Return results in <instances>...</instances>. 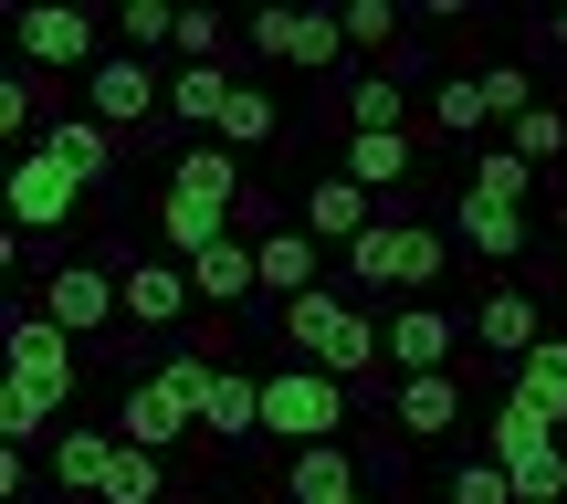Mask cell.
<instances>
[{"instance_id":"40","label":"cell","mask_w":567,"mask_h":504,"mask_svg":"<svg viewBox=\"0 0 567 504\" xmlns=\"http://www.w3.org/2000/svg\"><path fill=\"white\" fill-rule=\"evenodd\" d=\"M295 32H305V11H252V21H243V42H252L264 63H295Z\"/></svg>"},{"instance_id":"33","label":"cell","mask_w":567,"mask_h":504,"mask_svg":"<svg viewBox=\"0 0 567 504\" xmlns=\"http://www.w3.org/2000/svg\"><path fill=\"white\" fill-rule=\"evenodd\" d=\"M53 410H63V400H42V389H21V379H0V442H11V452H32V442H53Z\"/></svg>"},{"instance_id":"36","label":"cell","mask_w":567,"mask_h":504,"mask_svg":"<svg viewBox=\"0 0 567 504\" xmlns=\"http://www.w3.org/2000/svg\"><path fill=\"white\" fill-rule=\"evenodd\" d=\"M105 504H168V463L126 442V452H116V473H105Z\"/></svg>"},{"instance_id":"17","label":"cell","mask_w":567,"mask_h":504,"mask_svg":"<svg viewBox=\"0 0 567 504\" xmlns=\"http://www.w3.org/2000/svg\"><path fill=\"white\" fill-rule=\"evenodd\" d=\"M189 295L200 305H252L264 295V253L231 232V243H210V253H189Z\"/></svg>"},{"instance_id":"24","label":"cell","mask_w":567,"mask_h":504,"mask_svg":"<svg viewBox=\"0 0 567 504\" xmlns=\"http://www.w3.org/2000/svg\"><path fill=\"white\" fill-rule=\"evenodd\" d=\"M284 494L295 504H358V463H347V442H316L284 463Z\"/></svg>"},{"instance_id":"14","label":"cell","mask_w":567,"mask_h":504,"mask_svg":"<svg viewBox=\"0 0 567 504\" xmlns=\"http://www.w3.org/2000/svg\"><path fill=\"white\" fill-rule=\"evenodd\" d=\"M347 137H410V74L400 63H368L347 84Z\"/></svg>"},{"instance_id":"26","label":"cell","mask_w":567,"mask_h":504,"mask_svg":"<svg viewBox=\"0 0 567 504\" xmlns=\"http://www.w3.org/2000/svg\"><path fill=\"white\" fill-rule=\"evenodd\" d=\"M42 158H63L84 189H95L105 168H116V126H95V116H53V126H42Z\"/></svg>"},{"instance_id":"34","label":"cell","mask_w":567,"mask_h":504,"mask_svg":"<svg viewBox=\"0 0 567 504\" xmlns=\"http://www.w3.org/2000/svg\"><path fill=\"white\" fill-rule=\"evenodd\" d=\"M442 504H515V473L494 463V452H463V463L442 473Z\"/></svg>"},{"instance_id":"9","label":"cell","mask_w":567,"mask_h":504,"mask_svg":"<svg viewBox=\"0 0 567 504\" xmlns=\"http://www.w3.org/2000/svg\"><path fill=\"white\" fill-rule=\"evenodd\" d=\"M11 379L42 389V400H74V337H63L42 305H21V316H11Z\"/></svg>"},{"instance_id":"23","label":"cell","mask_w":567,"mask_h":504,"mask_svg":"<svg viewBox=\"0 0 567 504\" xmlns=\"http://www.w3.org/2000/svg\"><path fill=\"white\" fill-rule=\"evenodd\" d=\"M158 243L189 263V253L231 243V210H221V200H189V189H158Z\"/></svg>"},{"instance_id":"4","label":"cell","mask_w":567,"mask_h":504,"mask_svg":"<svg viewBox=\"0 0 567 504\" xmlns=\"http://www.w3.org/2000/svg\"><path fill=\"white\" fill-rule=\"evenodd\" d=\"M264 431L274 442H295V452H316V442H337L347 431V379H326V368H274L264 379Z\"/></svg>"},{"instance_id":"38","label":"cell","mask_w":567,"mask_h":504,"mask_svg":"<svg viewBox=\"0 0 567 504\" xmlns=\"http://www.w3.org/2000/svg\"><path fill=\"white\" fill-rule=\"evenodd\" d=\"M484 74V105H494V126H515L536 105V63H473Z\"/></svg>"},{"instance_id":"42","label":"cell","mask_w":567,"mask_h":504,"mask_svg":"<svg viewBox=\"0 0 567 504\" xmlns=\"http://www.w3.org/2000/svg\"><path fill=\"white\" fill-rule=\"evenodd\" d=\"M221 11H179V63H221Z\"/></svg>"},{"instance_id":"30","label":"cell","mask_w":567,"mask_h":504,"mask_svg":"<svg viewBox=\"0 0 567 504\" xmlns=\"http://www.w3.org/2000/svg\"><path fill=\"white\" fill-rule=\"evenodd\" d=\"M463 189H473V200H494V210H526V200H536V168L515 158V147H484Z\"/></svg>"},{"instance_id":"32","label":"cell","mask_w":567,"mask_h":504,"mask_svg":"<svg viewBox=\"0 0 567 504\" xmlns=\"http://www.w3.org/2000/svg\"><path fill=\"white\" fill-rule=\"evenodd\" d=\"M505 147H515L526 168H557V158H567V105H547V95H536L526 116L505 126Z\"/></svg>"},{"instance_id":"15","label":"cell","mask_w":567,"mask_h":504,"mask_svg":"<svg viewBox=\"0 0 567 504\" xmlns=\"http://www.w3.org/2000/svg\"><path fill=\"white\" fill-rule=\"evenodd\" d=\"M473 337H484L494 358H515V368H526L536 347H547V326H536V295H526V284H494V295L473 305Z\"/></svg>"},{"instance_id":"18","label":"cell","mask_w":567,"mask_h":504,"mask_svg":"<svg viewBox=\"0 0 567 504\" xmlns=\"http://www.w3.org/2000/svg\"><path fill=\"white\" fill-rule=\"evenodd\" d=\"M116 452H126L116 431H84V421H63L42 463H53V484H63V494H95V504H105V473H116Z\"/></svg>"},{"instance_id":"22","label":"cell","mask_w":567,"mask_h":504,"mask_svg":"<svg viewBox=\"0 0 567 504\" xmlns=\"http://www.w3.org/2000/svg\"><path fill=\"white\" fill-rule=\"evenodd\" d=\"M200 431H210V442H221V452H243L252 431H264V379H252V368H221V389H210Z\"/></svg>"},{"instance_id":"37","label":"cell","mask_w":567,"mask_h":504,"mask_svg":"<svg viewBox=\"0 0 567 504\" xmlns=\"http://www.w3.org/2000/svg\"><path fill=\"white\" fill-rule=\"evenodd\" d=\"M515 389H526L547 421H567V337H547V347H536V358L515 368Z\"/></svg>"},{"instance_id":"13","label":"cell","mask_w":567,"mask_h":504,"mask_svg":"<svg viewBox=\"0 0 567 504\" xmlns=\"http://www.w3.org/2000/svg\"><path fill=\"white\" fill-rule=\"evenodd\" d=\"M379 189H358L347 179V168H316V179H305V232H316V243H368V232H379Z\"/></svg>"},{"instance_id":"16","label":"cell","mask_w":567,"mask_h":504,"mask_svg":"<svg viewBox=\"0 0 567 504\" xmlns=\"http://www.w3.org/2000/svg\"><path fill=\"white\" fill-rule=\"evenodd\" d=\"M389 431H410V442H452L463 431V379H400V400H389Z\"/></svg>"},{"instance_id":"28","label":"cell","mask_w":567,"mask_h":504,"mask_svg":"<svg viewBox=\"0 0 567 504\" xmlns=\"http://www.w3.org/2000/svg\"><path fill=\"white\" fill-rule=\"evenodd\" d=\"M358 42H347V11H305V32H295V74H347L358 84Z\"/></svg>"},{"instance_id":"43","label":"cell","mask_w":567,"mask_h":504,"mask_svg":"<svg viewBox=\"0 0 567 504\" xmlns=\"http://www.w3.org/2000/svg\"><path fill=\"white\" fill-rule=\"evenodd\" d=\"M526 42H536V53H567V11H547V21H536Z\"/></svg>"},{"instance_id":"5","label":"cell","mask_w":567,"mask_h":504,"mask_svg":"<svg viewBox=\"0 0 567 504\" xmlns=\"http://www.w3.org/2000/svg\"><path fill=\"white\" fill-rule=\"evenodd\" d=\"M379 337H389V368H400V379H442L452 347L473 337V316H452V305L410 295V305H389V316H379Z\"/></svg>"},{"instance_id":"10","label":"cell","mask_w":567,"mask_h":504,"mask_svg":"<svg viewBox=\"0 0 567 504\" xmlns=\"http://www.w3.org/2000/svg\"><path fill=\"white\" fill-rule=\"evenodd\" d=\"M21 63H63V74H95L105 63V21L95 11H21Z\"/></svg>"},{"instance_id":"27","label":"cell","mask_w":567,"mask_h":504,"mask_svg":"<svg viewBox=\"0 0 567 504\" xmlns=\"http://www.w3.org/2000/svg\"><path fill=\"white\" fill-rule=\"evenodd\" d=\"M431 126H442L452 147H473V137L494 126V105H484V74H473V63H463V74H431Z\"/></svg>"},{"instance_id":"31","label":"cell","mask_w":567,"mask_h":504,"mask_svg":"<svg viewBox=\"0 0 567 504\" xmlns=\"http://www.w3.org/2000/svg\"><path fill=\"white\" fill-rule=\"evenodd\" d=\"M337 158H347V179H358V189H400L410 168H421V158H410V137H347Z\"/></svg>"},{"instance_id":"8","label":"cell","mask_w":567,"mask_h":504,"mask_svg":"<svg viewBox=\"0 0 567 504\" xmlns=\"http://www.w3.org/2000/svg\"><path fill=\"white\" fill-rule=\"evenodd\" d=\"M74 210H84V179L63 158H42V147L11 158V232H63Z\"/></svg>"},{"instance_id":"39","label":"cell","mask_w":567,"mask_h":504,"mask_svg":"<svg viewBox=\"0 0 567 504\" xmlns=\"http://www.w3.org/2000/svg\"><path fill=\"white\" fill-rule=\"evenodd\" d=\"M0 137H11L21 158L42 147V95H32V74H0Z\"/></svg>"},{"instance_id":"19","label":"cell","mask_w":567,"mask_h":504,"mask_svg":"<svg viewBox=\"0 0 567 504\" xmlns=\"http://www.w3.org/2000/svg\"><path fill=\"white\" fill-rule=\"evenodd\" d=\"M231 95H243L231 63H168V116H179V126H210V137H221Z\"/></svg>"},{"instance_id":"3","label":"cell","mask_w":567,"mask_h":504,"mask_svg":"<svg viewBox=\"0 0 567 504\" xmlns=\"http://www.w3.org/2000/svg\"><path fill=\"white\" fill-rule=\"evenodd\" d=\"M442 263H452V243L431 222H379L368 243H347V284H368V295H431L442 284Z\"/></svg>"},{"instance_id":"7","label":"cell","mask_w":567,"mask_h":504,"mask_svg":"<svg viewBox=\"0 0 567 504\" xmlns=\"http://www.w3.org/2000/svg\"><path fill=\"white\" fill-rule=\"evenodd\" d=\"M42 316H53L63 337H105V326L126 316V284L105 274V263H53V284H42Z\"/></svg>"},{"instance_id":"41","label":"cell","mask_w":567,"mask_h":504,"mask_svg":"<svg viewBox=\"0 0 567 504\" xmlns=\"http://www.w3.org/2000/svg\"><path fill=\"white\" fill-rule=\"evenodd\" d=\"M410 21L389 11V0H347V42H358V53H379V42H400Z\"/></svg>"},{"instance_id":"11","label":"cell","mask_w":567,"mask_h":504,"mask_svg":"<svg viewBox=\"0 0 567 504\" xmlns=\"http://www.w3.org/2000/svg\"><path fill=\"white\" fill-rule=\"evenodd\" d=\"M557 431H567V421H547V410H536L526 389H505V400L484 410V452H494L505 473H526V463H547V452H567Z\"/></svg>"},{"instance_id":"29","label":"cell","mask_w":567,"mask_h":504,"mask_svg":"<svg viewBox=\"0 0 567 504\" xmlns=\"http://www.w3.org/2000/svg\"><path fill=\"white\" fill-rule=\"evenodd\" d=\"M116 42H126L137 63L179 53V11H168V0H116Z\"/></svg>"},{"instance_id":"6","label":"cell","mask_w":567,"mask_h":504,"mask_svg":"<svg viewBox=\"0 0 567 504\" xmlns=\"http://www.w3.org/2000/svg\"><path fill=\"white\" fill-rule=\"evenodd\" d=\"M168 105V63H137V53H105L95 74H84V116L95 126H147Z\"/></svg>"},{"instance_id":"12","label":"cell","mask_w":567,"mask_h":504,"mask_svg":"<svg viewBox=\"0 0 567 504\" xmlns=\"http://www.w3.org/2000/svg\"><path fill=\"white\" fill-rule=\"evenodd\" d=\"M116 284H126V326H179L189 305H200V295H189V263H179V253H137Z\"/></svg>"},{"instance_id":"35","label":"cell","mask_w":567,"mask_h":504,"mask_svg":"<svg viewBox=\"0 0 567 504\" xmlns=\"http://www.w3.org/2000/svg\"><path fill=\"white\" fill-rule=\"evenodd\" d=\"M274 137H284V105L264 95V84H243L231 116H221V147H274Z\"/></svg>"},{"instance_id":"25","label":"cell","mask_w":567,"mask_h":504,"mask_svg":"<svg viewBox=\"0 0 567 504\" xmlns=\"http://www.w3.org/2000/svg\"><path fill=\"white\" fill-rule=\"evenodd\" d=\"M252 253H264V295L274 305H305V295H316V232H305V222H284L274 243H252Z\"/></svg>"},{"instance_id":"20","label":"cell","mask_w":567,"mask_h":504,"mask_svg":"<svg viewBox=\"0 0 567 504\" xmlns=\"http://www.w3.org/2000/svg\"><path fill=\"white\" fill-rule=\"evenodd\" d=\"M452 243H463L473 263H515L536 232H526V210H494V200H473V189H463V200H452Z\"/></svg>"},{"instance_id":"21","label":"cell","mask_w":567,"mask_h":504,"mask_svg":"<svg viewBox=\"0 0 567 504\" xmlns=\"http://www.w3.org/2000/svg\"><path fill=\"white\" fill-rule=\"evenodd\" d=\"M168 189H189V200H221V210H243V158H231V147L221 137H210V147H179V158H168Z\"/></svg>"},{"instance_id":"1","label":"cell","mask_w":567,"mask_h":504,"mask_svg":"<svg viewBox=\"0 0 567 504\" xmlns=\"http://www.w3.org/2000/svg\"><path fill=\"white\" fill-rule=\"evenodd\" d=\"M210 389H221V368H210L200 347H179L168 368H147V379L126 389V410H116V442H137V452H168L179 431H200Z\"/></svg>"},{"instance_id":"2","label":"cell","mask_w":567,"mask_h":504,"mask_svg":"<svg viewBox=\"0 0 567 504\" xmlns=\"http://www.w3.org/2000/svg\"><path fill=\"white\" fill-rule=\"evenodd\" d=\"M284 337H295V358L305 368H326V379H368V368H389V337H379V316L368 305H347V295H305V305H284Z\"/></svg>"}]
</instances>
